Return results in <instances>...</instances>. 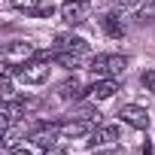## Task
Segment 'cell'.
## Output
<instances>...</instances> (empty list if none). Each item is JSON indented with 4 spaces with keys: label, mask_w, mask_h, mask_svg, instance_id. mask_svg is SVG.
Wrapping results in <instances>:
<instances>
[{
    "label": "cell",
    "mask_w": 155,
    "mask_h": 155,
    "mask_svg": "<svg viewBox=\"0 0 155 155\" xmlns=\"http://www.w3.org/2000/svg\"><path fill=\"white\" fill-rule=\"evenodd\" d=\"M140 82H143V88H149V91H155V70H146V73L140 76Z\"/></svg>",
    "instance_id": "obj_15"
},
{
    "label": "cell",
    "mask_w": 155,
    "mask_h": 155,
    "mask_svg": "<svg viewBox=\"0 0 155 155\" xmlns=\"http://www.w3.org/2000/svg\"><path fill=\"white\" fill-rule=\"evenodd\" d=\"M55 137H58V128H43V131H37V134H34V143L49 146V143H55Z\"/></svg>",
    "instance_id": "obj_13"
},
{
    "label": "cell",
    "mask_w": 155,
    "mask_h": 155,
    "mask_svg": "<svg viewBox=\"0 0 155 155\" xmlns=\"http://www.w3.org/2000/svg\"><path fill=\"white\" fill-rule=\"evenodd\" d=\"M119 116H122V122H128V125H131V128H137V131H146V128H149V113H146L143 107H137V104L122 107V110H119Z\"/></svg>",
    "instance_id": "obj_5"
},
{
    "label": "cell",
    "mask_w": 155,
    "mask_h": 155,
    "mask_svg": "<svg viewBox=\"0 0 155 155\" xmlns=\"http://www.w3.org/2000/svg\"><path fill=\"white\" fill-rule=\"evenodd\" d=\"M46 155H61V152H58V149H55V152H46Z\"/></svg>",
    "instance_id": "obj_21"
},
{
    "label": "cell",
    "mask_w": 155,
    "mask_h": 155,
    "mask_svg": "<svg viewBox=\"0 0 155 155\" xmlns=\"http://www.w3.org/2000/svg\"><path fill=\"white\" fill-rule=\"evenodd\" d=\"M152 15H155V0H149V3H146V9L140 12V21H149Z\"/></svg>",
    "instance_id": "obj_17"
},
{
    "label": "cell",
    "mask_w": 155,
    "mask_h": 155,
    "mask_svg": "<svg viewBox=\"0 0 155 155\" xmlns=\"http://www.w3.org/2000/svg\"><path fill=\"white\" fill-rule=\"evenodd\" d=\"M58 94H61L64 101H76V97H82V94H85V88H82V82L73 76V79H67V82L58 85Z\"/></svg>",
    "instance_id": "obj_10"
},
{
    "label": "cell",
    "mask_w": 155,
    "mask_h": 155,
    "mask_svg": "<svg viewBox=\"0 0 155 155\" xmlns=\"http://www.w3.org/2000/svg\"><path fill=\"white\" fill-rule=\"evenodd\" d=\"M88 91H91L97 101H107V97H113V94L119 91V82H116V76H107V79H97Z\"/></svg>",
    "instance_id": "obj_8"
},
{
    "label": "cell",
    "mask_w": 155,
    "mask_h": 155,
    "mask_svg": "<svg viewBox=\"0 0 155 155\" xmlns=\"http://www.w3.org/2000/svg\"><path fill=\"white\" fill-rule=\"evenodd\" d=\"M52 58H55L58 64H64V67L73 70V67H79V58H82V55H76V52H55Z\"/></svg>",
    "instance_id": "obj_12"
},
{
    "label": "cell",
    "mask_w": 155,
    "mask_h": 155,
    "mask_svg": "<svg viewBox=\"0 0 155 155\" xmlns=\"http://www.w3.org/2000/svg\"><path fill=\"white\" fill-rule=\"evenodd\" d=\"M18 76L28 85H40V82L49 79V64L46 61H28L25 67H18Z\"/></svg>",
    "instance_id": "obj_3"
},
{
    "label": "cell",
    "mask_w": 155,
    "mask_h": 155,
    "mask_svg": "<svg viewBox=\"0 0 155 155\" xmlns=\"http://www.w3.org/2000/svg\"><path fill=\"white\" fill-rule=\"evenodd\" d=\"M55 52H76V55H85L88 52V43L82 37H70V34H61L55 40Z\"/></svg>",
    "instance_id": "obj_7"
},
{
    "label": "cell",
    "mask_w": 155,
    "mask_h": 155,
    "mask_svg": "<svg viewBox=\"0 0 155 155\" xmlns=\"http://www.w3.org/2000/svg\"><path fill=\"white\" fill-rule=\"evenodd\" d=\"M58 12H61V18H64L67 25H82V21L88 18V6H85V0H64Z\"/></svg>",
    "instance_id": "obj_4"
},
{
    "label": "cell",
    "mask_w": 155,
    "mask_h": 155,
    "mask_svg": "<svg viewBox=\"0 0 155 155\" xmlns=\"http://www.w3.org/2000/svg\"><path fill=\"white\" fill-rule=\"evenodd\" d=\"M9 155H31L28 146H9Z\"/></svg>",
    "instance_id": "obj_18"
},
{
    "label": "cell",
    "mask_w": 155,
    "mask_h": 155,
    "mask_svg": "<svg viewBox=\"0 0 155 155\" xmlns=\"http://www.w3.org/2000/svg\"><path fill=\"white\" fill-rule=\"evenodd\" d=\"M101 25H104V31H107L110 37H116V40L125 37V25H122V18H119L116 12H107V15L101 18Z\"/></svg>",
    "instance_id": "obj_11"
},
{
    "label": "cell",
    "mask_w": 155,
    "mask_h": 155,
    "mask_svg": "<svg viewBox=\"0 0 155 155\" xmlns=\"http://www.w3.org/2000/svg\"><path fill=\"white\" fill-rule=\"evenodd\" d=\"M37 52H34V46L31 43H25V40H15V43H6L3 46V55H0V58H3V67H25L31 58H34Z\"/></svg>",
    "instance_id": "obj_2"
},
{
    "label": "cell",
    "mask_w": 155,
    "mask_h": 155,
    "mask_svg": "<svg viewBox=\"0 0 155 155\" xmlns=\"http://www.w3.org/2000/svg\"><path fill=\"white\" fill-rule=\"evenodd\" d=\"M137 3H140V0H119V6H125V9L128 6H137Z\"/></svg>",
    "instance_id": "obj_19"
},
{
    "label": "cell",
    "mask_w": 155,
    "mask_h": 155,
    "mask_svg": "<svg viewBox=\"0 0 155 155\" xmlns=\"http://www.w3.org/2000/svg\"><path fill=\"white\" fill-rule=\"evenodd\" d=\"M134 155H149V146H140V149H134Z\"/></svg>",
    "instance_id": "obj_20"
},
{
    "label": "cell",
    "mask_w": 155,
    "mask_h": 155,
    "mask_svg": "<svg viewBox=\"0 0 155 155\" xmlns=\"http://www.w3.org/2000/svg\"><path fill=\"white\" fill-rule=\"evenodd\" d=\"M116 140H119V128L116 125H104V128L91 131V146H110Z\"/></svg>",
    "instance_id": "obj_9"
},
{
    "label": "cell",
    "mask_w": 155,
    "mask_h": 155,
    "mask_svg": "<svg viewBox=\"0 0 155 155\" xmlns=\"http://www.w3.org/2000/svg\"><path fill=\"white\" fill-rule=\"evenodd\" d=\"M125 67H128V58H125V55H97V58H91V64H88V70H91L94 76H101V79L125 73Z\"/></svg>",
    "instance_id": "obj_1"
},
{
    "label": "cell",
    "mask_w": 155,
    "mask_h": 155,
    "mask_svg": "<svg viewBox=\"0 0 155 155\" xmlns=\"http://www.w3.org/2000/svg\"><path fill=\"white\" fill-rule=\"evenodd\" d=\"M52 12H55V6H52V3H40V6L34 9V15H40V18H49Z\"/></svg>",
    "instance_id": "obj_16"
},
{
    "label": "cell",
    "mask_w": 155,
    "mask_h": 155,
    "mask_svg": "<svg viewBox=\"0 0 155 155\" xmlns=\"http://www.w3.org/2000/svg\"><path fill=\"white\" fill-rule=\"evenodd\" d=\"M55 128H58V137L73 140V137H85V134L91 131V122H85V119H70V122H61V125H55Z\"/></svg>",
    "instance_id": "obj_6"
},
{
    "label": "cell",
    "mask_w": 155,
    "mask_h": 155,
    "mask_svg": "<svg viewBox=\"0 0 155 155\" xmlns=\"http://www.w3.org/2000/svg\"><path fill=\"white\" fill-rule=\"evenodd\" d=\"M9 3H12L15 9H25V12H34V9L40 6V0H9Z\"/></svg>",
    "instance_id": "obj_14"
}]
</instances>
